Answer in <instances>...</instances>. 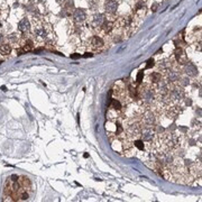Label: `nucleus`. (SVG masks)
I'll return each instance as SVG.
<instances>
[{
  "instance_id": "obj_1",
  "label": "nucleus",
  "mask_w": 202,
  "mask_h": 202,
  "mask_svg": "<svg viewBox=\"0 0 202 202\" xmlns=\"http://www.w3.org/2000/svg\"><path fill=\"white\" fill-rule=\"evenodd\" d=\"M155 121H156V117L153 114V111L150 110H146L143 117H141V127H153L155 126Z\"/></svg>"
},
{
  "instance_id": "obj_2",
  "label": "nucleus",
  "mask_w": 202,
  "mask_h": 202,
  "mask_svg": "<svg viewBox=\"0 0 202 202\" xmlns=\"http://www.w3.org/2000/svg\"><path fill=\"white\" fill-rule=\"evenodd\" d=\"M155 137V130L153 127H141V138L143 141H147V143H152Z\"/></svg>"
},
{
  "instance_id": "obj_3",
  "label": "nucleus",
  "mask_w": 202,
  "mask_h": 202,
  "mask_svg": "<svg viewBox=\"0 0 202 202\" xmlns=\"http://www.w3.org/2000/svg\"><path fill=\"white\" fill-rule=\"evenodd\" d=\"M184 72H185V74L186 75H189V76H195L196 74H198V69L193 65V64H191V63H186V65L184 66Z\"/></svg>"
},
{
  "instance_id": "obj_4",
  "label": "nucleus",
  "mask_w": 202,
  "mask_h": 202,
  "mask_svg": "<svg viewBox=\"0 0 202 202\" xmlns=\"http://www.w3.org/2000/svg\"><path fill=\"white\" fill-rule=\"evenodd\" d=\"M117 7H118V4L116 0H108L106 2V11L108 13H114L117 10Z\"/></svg>"
},
{
  "instance_id": "obj_5",
  "label": "nucleus",
  "mask_w": 202,
  "mask_h": 202,
  "mask_svg": "<svg viewBox=\"0 0 202 202\" xmlns=\"http://www.w3.org/2000/svg\"><path fill=\"white\" fill-rule=\"evenodd\" d=\"M87 18V15H85V11L82 10V9H76L73 13V19L78 23H81Z\"/></svg>"
},
{
  "instance_id": "obj_6",
  "label": "nucleus",
  "mask_w": 202,
  "mask_h": 202,
  "mask_svg": "<svg viewBox=\"0 0 202 202\" xmlns=\"http://www.w3.org/2000/svg\"><path fill=\"white\" fill-rule=\"evenodd\" d=\"M90 44H91V47L98 49V48H100V47L103 46V40H101L100 37H98V36H94V37H92L91 40H90Z\"/></svg>"
},
{
  "instance_id": "obj_7",
  "label": "nucleus",
  "mask_w": 202,
  "mask_h": 202,
  "mask_svg": "<svg viewBox=\"0 0 202 202\" xmlns=\"http://www.w3.org/2000/svg\"><path fill=\"white\" fill-rule=\"evenodd\" d=\"M18 28H19V30L21 33H27L29 30V23H28V20L26 18L20 20L19 24H18Z\"/></svg>"
},
{
  "instance_id": "obj_8",
  "label": "nucleus",
  "mask_w": 202,
  "mask_h": 202,
  "mask_svg": "<svg viewBox=\"0 0 202 202\" xmlns=\"http://www.w3.org/2000/svg\"><path fill=\"white\" fill-rule=\"evenodd\" d=\"M13 51L11 44H2L0 45V54L1 55H9Z\"/></svg>"
},
{
  "instance_id": "obj_9",
  "label": "nucleus",
  "mask_w": 202,
  "mask_h": 202,
  "mask_svg": "<svg viewBox=\"0 0 202 202\" xmlns=\"http://www.w3.org/2000/svg\"><path fill=\"white\" fill-rule=\"evenodd\" d=\"M103 20L105 18L102 15H97V16H94L93 20H92V25L94 27H101L103 25Z\"/></svg>"
},
{
  "instance_id": "obj_10",
  "label": "nucleus",
  "mask_w": 202,
  "mask_h": 202,
  "mask_svg": "<svg viewBox=\"0 0 202 202\" xmlns=\"http://www.w3.org/2000/svg\"><path fill=\"white\" fill-rule=\"evenodd\" d=\"M149 78H150V81L156 84V83H158L162 80V74L160 72H153V73L149 75Z\"/></svg>"
},
{
  "instance_id": "obj_11",
  "label": "nucleus",
  "mask_w": 202,
  "mask_h": 202,
  "mask_svg": "<svg viewBox=\"0 0 202 202\" xmlns=\"http://www.w3.org/2000/svg\"><path fill=\"white\" fill-rule=\"evenodd\" d=\"M134 146H136L137 148H139L141 150H143V149L145 148L144 143H143L141 141H139V139H136V141H134Z\"/></svg>"
},
{
  "instance_id": "obj_12",
  "label": "nucleus",
  "mask_w": 202,
  "mask_h": 202,
  "mask_svg": "<svg viewBox=\"0 0 202 202\" xmlns=\"http://www.w3.org/2000/svg\"><path fill=\"white\" fill-rule=\"evenodd\" d=\"M112 26H114V25H112V23H110V21L107 23V24H105V25H103V27H105V32H106V33H109V32L112 29Z\"/></svg>"
},
{
  "instance_id": "obj_13",
  "label": "nucleus",
  "mask_w": 202,
  "mask_h": 202,
  "mask_svg": "<svg viewBox=\"0 0 202 202\" xmlns=\"http://www.w3.org/2000/svg\"><path fill=\"white\" fill-rule=\"evenodd\" d=\"M143 78H144V72L143 71H141L139 73H138V75H137V83H141V80H143Z\"/></svg>"
},
{
  "instance_id": "obj_14",
  "label": "nucleus",
  "mask_w": 202,
  "mask_h": 202,
  "mask_svg": "<svg viewBox=\"0 0 202 202\" xmlns=\"http://www.w3.org/2000/svg\"><path fill=\"white\" fill-rule=\"evenodd\" d=\"M182 54H183V52H182L181 48H176V51H175V56H176V59H179Z\"/></svg>"
},
{
  "instance_id": "obj_15",
  "label": "nucleus",
  "mask_w": 202,
  "mask_h": 202,
  "mask_svg": "<svg viewBox=\"0 0 202 202\" xmlns=\"http://www.w3.org/2000/svg\"><path fill=\"white\" fill-rule=\"evenodd\" d=\"M152 66H154V61L150 59V60H148L147 65H146V69H149V67H152Z\"/></svg>"
},
{
  "instance_id": "obj_16",
  "label": "nucleus",
  "mask_w": 202,
  "mask_h": 202,
  "mask_svg": "<svg viewBox=\"0 0 202 202\" xmlns=\"http://www.w3.org/2000/svg\"><path fill=\"white\" fill-rule=\"evenodd\" d=\"M71 57L72 59H79V57H81V54H73V55H71Z\"/></svg>"
},
{
  "instance_id": "obj_17",
  "label": "nucleus",
  "mask_w": 202,
  "mask_h": 202,
  "mask_svg": "<svg viewBox=\"0 0 202 202\" xmlns=\"http://www.w3.org/2000/svg\"><path fill=\"white\" fill-rule=\"evenodd\" d=\"M84 57H89V56H92V54L91 53H85V55H83Z\"/></svg>"
}]
</instances>
